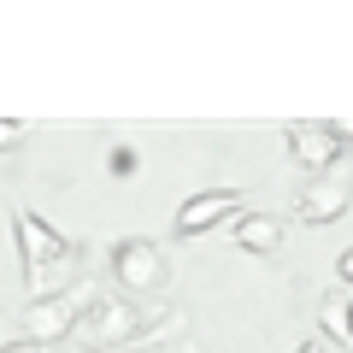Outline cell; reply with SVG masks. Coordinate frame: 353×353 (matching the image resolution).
<instances>
[{
    "instance_id": "4fadbf2b",
    "label": "cell",
    "mask_w": 353,
    "mask_h": 353,
    "mask_svg": "<svg viewBox=\"0 0 353 353\" xmlns=\"http://www.w3.org/2000/svg\"><path fill=\"white\" fill-rule=\"evenodd\" d=\"M0 353H41V347H36V341H24V336H18V341H0Z\"/></svg>"
},
{
    "instance_id": "9c48e42d",
    "label": "cell",
    "mask_w": 353,
    "mask_h": 353,
    "mask_svg": "<svg viewBox=\"0 0 353 353\" xmlns=\"http://www.w3.org/2000/svg\"><path fill=\"white\" fill-rule=\"evenodd\" d=\"M318 324H324L330 341L353 347V301H347V294H324V301H318Z\"/></svg>"
},
{
    "instance_id": "ba28073f",
    "label": "cell",
    "mask_w": 353,
    "mask_h": 353,
    "mask_svg": "<svg viewBox=\"0 0 353 353\" xmlns=\"http://www.w3.org/2000/svg\"><path fill=\"white\" fill-rule=\"evenodd\" d=\"M230 236H236L241 253H253V259H271V253L283 248V218H271V212H241L236 224H230Z\"/></svg>"
},
{
    "instance_id": "7a4b0ae2",
    "label": "cell",
    "mask_w": 353,
    "mask_h": 353,
    "mask_svg": "<svg viewBox=\"0 0 353 353\" xmlns=\"http://www.w3.org/2000/svg\"><path fill=\"white\" fill-rule=\"evenodd\" d=\"M101 301V289L94 283H71V289L59 294H41V301H24V312H18V324H24V341H36V347H53V341H71L77 324L88 318V306Z\"/></svg>"
},
{
    "instance_id": "8fae6325",
    "label": "cell",
    "mask_w": 353,
    "mask_h": 353,
    "mask_svg": "<svg viewBox=\"0 0 353 353\" xmlns=\"http://www.w3.org/2000/svg\"><path fill=\"white\" fill-rule=\"evenodd\" d=\"M136 148H112V153H106V171H112V176H136Z\"/></svg>"
},
{
    "instance_id": "3957f363",
    "label": "cell",
    "mask_w": 353,
    "mask_h": 353,
    "mask_svg": "<svg viewBox=\"0 0 353 353\" xmlns=\"http://www.w3.org/2000/svg\"><path fill=\"white\" fill-rule=\"evenodd\" d=\"M153 330H165V312H141L124 294H101L88 306V318L77 324V336H83V347H130V341L153 336Z\"/></svg>"
},
{
    "instance_id": "5bb4252c",
    "label": "cell",
    "mask_w": 353,
    "mask_h": 353,
    "mask_svg": "<svg viewBox=\"0 0 353 353\" xmlns=\"http://www.w3.org/2000/svg\"><path fill=\"white\" fill-rule=\"evenodd\" d=\"M294 353H318V341H301V347H294Z\"/></svg>"
},
{
    "instance_id": "8992f818",
    "label": "cell",
    "mask_w": 353,
    "mask_h": 353,
    "mask_svg": "<svg viewBox=\"0 0 353 353\" xmlns=\"http://www.w3.org/2000/svg\"><path fill=\"white\" fill-rule=\"evenodd\" d=\"M241 212H248L241 206V189H201V194H189V201L176 206L171 230H176V241H194V236H206L218 224H236Z\"/></svg>"
},
{
    "instance_id": "5b68a950",
    "label": "cell",
    "mask_w": 353,
    "mask_h": 353,
    "mask_svg": "<svg viewBox=\"0 0 353 353\" xmlns=\"http://www.w3.org/2000/svg\"><path fill=\"white\" fill-rule=\"evenodd\" d=\"M112 283L124 289V301H141V294L165 289V248L148 236H124L112 241Z\"/></svg>"
},
{
    "instance_id": "6da1fadb",
    "label": "cell",
    "mask_w": 353,
    "mask_h": 353,
    "mask_svg": "<svg viewBox=\"0 0 353 353\" xmlns=\"http://www.w3.org/2000/svg\"><path fill=\"white\" fill-rule=\"evenodd\" d=\"M12 241H18V271H24L30 301L71 289V271H77V259H83V248H77L65 230H53L41 212L18 206L12 212Z\"/></svg>"
},
{
    "instance_id": "52a82bcc",
    "label": "cell",
    "mask_w": 353,
    "mask_h": 353,
    "mask_svg": "<svg viewBox=\"0 0 353 353\" xmlns=\"http://www.w3.org/2000/svg\"><path fill=\"white\" fill-rule=\"evenodd\" d=\"M301 224H312V230H330V224H341V218L353 212V183L341 171H330V176H306V189H301Z\"/></svg>"
},
{
    "instance_id": "277c9868",
    "label": "cell",
    "mask_w": 353,
    "mask_h": 353,
    "mask_svg": "<svg viewBox=\"0 0 353 353\" xmlns=\"http://www.w3.org/2000/svg\"><path fill=\"white\" fill-rule=\"evenodd\" d=\"M347 148H353V141L336 130V118H294V124H289V159L301 165L306 176H330V171H341Z\"/></svg>"
},
{
    "instance_id": "7c38bea8",
    "label": "cell",
    "mask_w": 353,
    "mask_h": 353,
    "mask_svg": "<svg viewBox=\"0 0 353 353\" xmlns=\"http://www.w3.org/2000/svg\"><path fill=\"white\" fill-rule=\"evenodd\" d=\"M336 277H341V283H347V289H353V248H347V253H341V259H336Z\"/></svg>"
},
{
    "instance_id": "30bf717a",
    "label": "cell",
    "mask_w": 353,
    "mask_h": 353,
    "mask_svg": "<svg viewBox=\"0 0 353 353\" xmlns=\"http://www.w3.org/2000/svg\"><path fill=\"white\" fill-rule=\"evenodd\" d=\"M24 141H30V124H24V118H0V159L18 153Z\"/></svg>"
}]
</instances>
